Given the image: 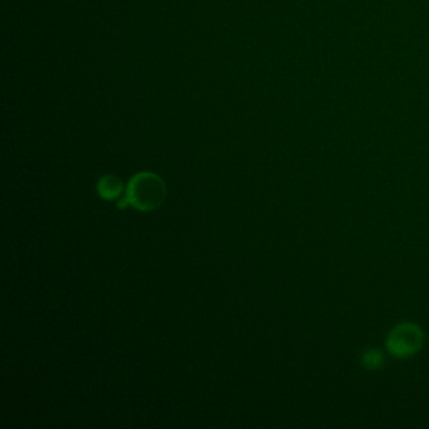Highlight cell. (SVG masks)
<instances>
[{
  "instance_id": "1",
  "label": "cell",
  "mask_w": 429,
  "mask_h": 429,
  "mask_svg": "<svg viewBox=\"0 0 429 429\" xmlns=\"http://www.w3.org/2000/svg\"><path fill=\"white\" fill-rule=\"evenodd\" d=\"M167 198V185L155 172H141L130 179L126 197L118 202V208L133 205L135 210L151 212L162 205Z\"/></svg>"
},
{
  "instance_id": "2",
  "label": "cell",
  "mask_w": 429,
  "mask_h": 429,
  "mask_svg": "<svg viewBox=\"0 0 429 429\" xmlns=\"http://www.w3.org/2000/svg\"><path fill=\"white\" fill-rule=\"evenodd\" d=\"M424 334L413 322H402L391 330L386 338V349L398 359L417 354L423 346Z\"/></svg>"
},
{
  "instance_id": "3",
  "label": "cell",
  "mask_w": 429,
  "mask_h": 429,
  "mask_svg": "<svg viewBox=\"0 0 429 429\" xmlns=\"http://www.w3.org/2000/svg\"><path fill=\"white\" fill-rule=\"evenodd\" d=\"M97 192L106 200L118 199L123 192V182L115 175H105L97 182Z\"/></svg>"
},
{
  "instance_id": "4",
  "label": "cell",
  "mask_w": 429,
  "mask_h": 429,
  "mask_svg": "<svg viewBox=\"0 0 429 429\" xmlns=\"http://www.w3.org/2000/svg\"><path fill=\"white\" fill-rule=\"evenodd\" d=\"M384 364V355L376 349L365 350L361 355V365L368 371H378Z\"/></svg>"
}]
</instances>
